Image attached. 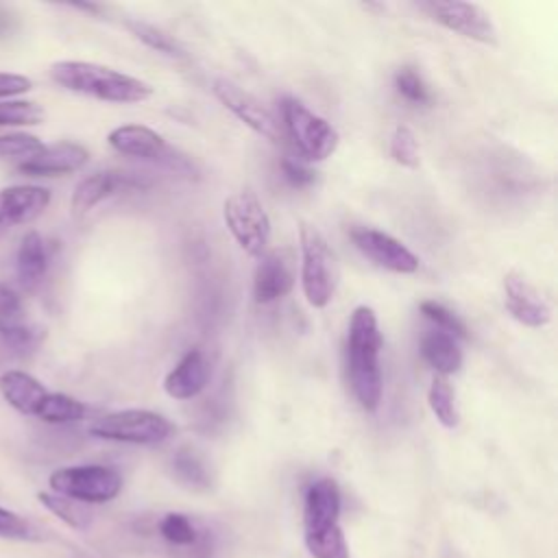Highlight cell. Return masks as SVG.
I'll list each match as a JSON object with an SVG mask.
<instances>
[{"label":"cell","instance_id":"obj_1","mask_svg":"<svg viewBox=\"0 0 558 558\" xmlns=\"http://www.w3.org/2000/svg\"><path fill=\"white\" fill-rule=\"evenodd\" d=\"M381 347L384 338L375 312L366 305L355 307L347 333V368L353 395L366 412H375L381 403Z\"/></svg>","mask_w":558,"mask_h":558},{"label":"cell","instance_id":"obj_2","mask_svg":"<svg viewBox=\"0 0 558 558\" xmlns=\"http://www.w3.org/2000/svg\"><path fill=\"white\" fill-rule=\"evenodd\" d=\"M50 78L68 92L102 102L133 105L153 96V87L146 81L92 61H54L50 65Z\"/></svg>","mask_w":558,"mask_h":558},{"label":"cell","instance_id":"obj_3","mask_svg":"<svg viewBox=\"0 0 558 558\" xmlns=\"http://www.w3.org/2000/svg\"><path fill=\"white\" fill-rule=\"evenodd\" d=\"M340 490L329 477L312 482L303 499V536L314 558H349L340 530Z\"/></svg>","mask_w":558,"mask_h":558},{"label":"cell","instance_id":"obj_4","mask_svg":"<svg viewBox=\"0 0 558 558\" xmlns=\"http://www.w3.org/2000/svg\"><path fill=\"white\" fill-rule=\"evenodd\" d=\"M301 288L312 307H327L338 288V262L325 235L314 227L301 225Z\"/></svg>","mask_w":558,"mask_h":558},{"label":"cell","instance_id":"obj_5","mask_svg":"<svg viewBox=\"0 0 558 558\" xmlns=\"http://www.w3.org/2000/svg\"><path fill=\"white\" fill-rule=\"evenodd\" d=\"M281 118L296 153L305 161H325L340 144V135L331 122L310 111L296 98L281 100Z\"/></svg>","mask_w":558,"mask_h":558},{"label":"cell","instance_id":"obj_6","mask_svg":"<svg viewBox=\"0 0 558 558\" xmlns=\"http://www.w3.org/2000/svg\"><path fill=\"white\" fill-rule=\"evenodd\" d=\"M174 425L150 410H118L102 414L89 423V434L102 440L131 442V445H157L172 436Z\"/></svg>","mask_w":558,"mask_h":558},{"label":"cell","instance_id":"obj_7","mask_svg":"<svg viewBox=\"0 0 558 558\" xmlns=\"http://www.w3.org/2000/svg\"><path fill=\"white\" fill-rule=\"evenodd\" d=\"M50 493L70 497L81 504H107L122 490V475L102 464L61 466L48 477Z\"/></svg>","mask_w":558,"mask_h":558},{"label":"cell","instance_id":"obj_8","mask_svg":"<svg viewBox=\"0 0 558 558\" xmlns=\"http://www.w3.org/2000/svg\"><path fill=\"white\" fill-rule=\"evenodd\" d=\"M222 218L238 242V246L251 255L262 257L270 242V218L262 205V201L251 190L235 192L222 203Z\"/></svg>","mask_w":558,"mask_h":558},{"label":"cell","instance_id":"obj_9","mask_svg":"<svg viewBox=\"0 0 558 558\" xmlns=\"http://www.w3.org/2000/svg\"><path fill=\"white\" fill-rule=\"evenodd\" d=\"M421 11H425L436 24L445 26L447 31H453L466 39L497 46V28L490 20V15L475 2H460V0H427L416 4Z\"/></svg>","mask_w":558,"mask_h":558},{"label":"cell","instance_id":"obj_10","mask_svg":"<svg viewBox=\"0 0 558 558\" xmlns=\"http://www.w3.org/2000/svg\"><path fill=\"white\" fill-rule=\"evenodd\" d=\"M157 534L170 547L172 558H214L216 554L211 530L187 514H163L157 521Z\"/></svg>","mask_w":558,"mask_h":558},{"label":"cell","instance_id":"obj_11","mask_svg":"<svg viewBox=\"0 0 558 558\" xmlns=\"http://www.w3.org/2000/svg\"><path fill=\"white\" fill-rule=\"evenodd\" d=\"M211 92L240 122H244L257 135H262L275 144L281 142V129H279L277 118L253 94H248L238 83H233L225 76H218L211 83Z\"/></svg>","mask_w":558,"mask_h":558},{"label":"cell","instance_id":"obj_12","mask_svg":"<svg viewBox=\"0 0 558 558\" xmlns=\"http://www.w3.org/2000/svg\"><path fill=\"white\" fill-rule=\"evenodd\" d=\"M351 242L366 259L384 270L397 275H412L418 270V257L390 233L373 227H355L351 229Z\"/></svg>","mask_w":558,"mask_h":558},{"label":"cell","instance_id":"obj_13","mask_svg":"<svg viewBox=\"0 0 558 558\" xmlns=\"http://www.w3.org/2000/svg\"><path fill=\"white\" fill-rule=\"evenodd\" d=\"M296 283V253L288 246L266 251L253 275L255 303H272L288 296Z\"/></svg>","mask_w":558,"mask_h":558},{"label":"cell","instance_id":"obj_14","mask_svg":"<svg viewBox=\"0 0 558 558\" xmlns=\"http://www.w3.org/2000/svg\"><path fill=\"white\" fill-rule=\"evenodd\" d=\"M504 307L525 327L538 329L551 320V305L547 299L517 272H508L504 277Z\"/></svg>","mask_w":558,"mask_h":558},{"label":"cell","instance_id":"obj_15","mask_svg":"<svg viewBox=\"0 0 558 558\" xmlns=\"http://www.w3.org/2000/svg\"><path fill=\"white\" fill-rule=\"evenodd\" d=\"M0 338L17 351L35 349L44 338V329L28 320L20 294L9 283H2V281H0Z\"/></svg>","mask_w":558,"mask_h":558},{"label":"cell","instance_id":"obj_16","mask_svg":"<svg viewBox=\"0 0 558 558\" xmlns=\"http://www.w3.org/2000/svg\"><path fill=\"white\" fill-rule=\"evenodd\" d=\"M50 205V192L41 185H11L0 190V238L17 225L39 218Z\"/></svg>","mask_w":558,"mask_h":558},{"label":"cell","instance_id":"obj_17","mask_svg":"<svg viewBox=\"0 0 558 558\" xmlns=\"http://www.w3.org/2000/svg\"><path fill=\"white\" fill-rule=\"evenodd\" d=\"M89 161V150L76 142L46 144L35 157L20 161L17 172L26 177H61L81 170Z\"/></svg>","mask_w":558,"mask_h":558},{"label":"cell","instance_id":"obj_18","mask_svg":"<svg viewBox=\"0 0 558 558\" xmlns=\"http://www.w3.org/2000/svg\"><path fill=\"white\" fill-rule=\"evenodd\" d=\"M142 183L137 179H133L126 172L120 170H100L94 172L89 177H85L72 192V216L74 218H83L87 216L96 205H100L105 198L129 190V187H140Z\"/></svg>","mask_w":558,"mask_h":558},{"label":"cell","instance_id":"obj_19","mask_svg":"<svg viewBox=\"0 0 558 558\" xmlns=\"http://www.w3.org/2000/svg\"><path fill=\"white\" fill-rule=\"evenodd\" d=\"M209 375H211V368H209L207 355L201 349H190L177 362V366L166 375L163 390L168 397L177 401L194 399L205 390Z\"/></svg>","mask_w":558,"mask_h":558},{"label":"cell","instance_id":"obj_20","mask_svg":"<svg viewBox=\"0 0 558 558\" xmlns=\"http://www.w3.org/2000/svg\"><path fill=\"white\" fill-rule=\"evenodd\" d=\"M107 142L116 153L137 159H166L170 153L166 140L144 124L116 126L113 131H109Z\"/></svg>","mask_w":558,"mask_h":558},{"label":"cell","instance_id":"obj_21","mask_svg":"<svg viewBox=\"0 0 558 558\" xmlns=\"http://www.w3.org/2000/svg\"><path fill=\"white\" fill-rule=\"evenodd\" d=\"M46 392H48V388L26 371L13 368V371H4L0 375V395L20 414L35 416Z\"/></svg>","mask_w":558,"mask_h":558},{"label":"cell","instance_id":"obj_22","mask_svg":"<svg viewBox=\"0 0 558 558\" xmlns=\"http://www.w3.org/2000/svg\"><path fill=\"white\" fill-rule=\"evenodd\" d=\"M48 272V248L37 231H28L15 255V275L26 292H35Z\"/></svg>","mask_w":558,"mask_h":558},{"label":"cell","instance_id":"obj_23","mask_svg":"<svg viewBox=\"0 0 558 558\" xmlns=\"http://www.w3.org/2000/svg\"><path fill=\"white\" fill-rule=\"evenodd\" d=\"M421 355L440 377H449V375L458 373L462 366V360H464L458 338H453L440 329L427 331L421 338Z\"/></svg>","mask_w":558,"mask_h":558},{"label":"cell","instance_id":"obj_24","mask_svg":"<svg viewBox=\"0 0 558 558\" xmlns=\"http://www.w3.org/2000/svg\"><path fill=\"white\" fill-rule=\"evenodd\" d=\"M87 414V405L70 395L63 392H46V397L41 399L35 416L44 423H52V425H63V423H76L81 418H85Z\"/></svg>","mask_w":558,"mask_h":558},{"label":"cell","instance_id":"obj_25","mask_svg":"<svg viewBox=\"0 0 558 558\" xmlns=\"http://www.w3.org/2000/svg\"><path fill=\"white\" fill-rule=\"evenodd\" d=\"M39 504L52 512L57 519H61L65 525H70L72 530H78V532H85L92 527V510L81 504V501H74L70 497H63V495H57V493H50V490H41L37 495Z\"/></svg>","mask_w":558,"mask_h":558},{"label":"cell","instance_id":"obj_26","mask_svg":"<svg viewBox=\"0 0 558 558\" xmlns=\"http://www.w3.org/2000/svg\"><path fill=\"white\" fill-rule=\"evenodd\" d=\"M427 403H429L432 414L436 416V421L442 427L453 429L458 425L460 414H458V405H456V392L447 377L434 375L429 392H427Z\"/></svg>","mask_w":558,"mask_h":558},{"label":"cell","instance_id":"obj_27","mask_svg":"<svg viewBox=\"0 0 558 558\" xmlns=\"http://www.w3.org/2000/svg\"><path fill=\"white\" fill-rule=\"evenodd\" d=\"M126 28L140 39L144 41L148 48L166 54V57H174V59H185V50L181 48V44L168 35L166 31L148 24V22H142V20H126Z\"/></svg>","mask_w":558,"mask_h":558},{"label":"cell","instance_id":"obj_28","mask_svg":"<svg viewBox=\"0 0 558 558\" xmlns=\"http://www.w3.org/2000/svg\"><path fill=\"white\" fill-rule=\"evenodd\" d=\"M174 477L190 488H207L211 477L203 458L192 449H179L172 458Z\"/></svg>","mask_w":558,"mask_h":558},{"label":"cell","instance_id":"obj_29","mask_svg":"<svg viewBox=\"0 0 558 558\" xmlns=\"http://www.w3.org/2000/svg\"><path fill=\"white\" fill-rule=\"evenodd\" d=\"M390 157L395 163L416 170L421 166V146L416 133L408 124L395 126L390 135Z\"/></svg>","mask_w":558,"mask_h":558},{"label":"cell","instance_id":"obj_30","mask_svg":"<svg viewBox=\"0 0 558 558\" xmlns=\"http://www.w3.org/2000/svg\"><path fill=\"white\" fill-rule=\"evenodd\" d=\"M46 118L44 109L33 100H0V126H33Z\"/></svg>","mask_w":558,"mask_h":558},{"label":"cell","instance_id":"obj_31","mask_svg":"<svg viewBox=\"0 0 558 558\" xmlns=\"http://www.w3.org/2000/svg\"><path fill=\"white\" fill-rule=\"evenodd\" d=\"M46 144L31 133L13 131V133H0V159H17L26 161L35 157Z\"/></svg>","mask_w":558,"mask_h":558},{"label":"cell","instance_id":"obj_32","mask_svg":"<svg viewBox=\"0 0 558 558\" xmlns=\"http://www.w3.org/2000/svg\"><path fill=\"white\" fill-rule=\"evenodd\" d=\"M421 314L432 320L436 325V329L453 336V338H466L469 331H466V325L462 323V318L458 314H453L449 307H445L442 303L438 301H423L418 305Z\"/></svg>","mask_w":558,"mask_h":558},{"label":"cell","instance_id":"obj_33","mask_svg":"<svg viewBox=\"0 0 558 558\" xmlns=\"http://www.w3.org/2000/svg\"><path fill=\"white\" fill-rule=\"evenodd\" d=\"M395 89L399 92V96H403L412 105H429L432 102V94L414 68L403 65L395 72Z\"/></svg>","mask_w":558,"mask_h":558},{"label":"cell","instance_id":"obj_34","mask_svg":"<svg viewBox=\"0 0 558 558\" xmlns=\"http://www.w3.org/2000/svg\"><path fill=\"white\" fill-rule=\"evenodd\" d=\"M0 538L35 543V541H41L44 536L28 519H24L22 514L0 506Z\"/></svg>","mask_w":558,"mask_h":558},{"label":"cell","instance_id":"obj_35","mask_svg":"<svg viewBox=\"0 0 558 558\" xmlns=\"http://www.w3.org/2000/svg\"><path fill=\"white\" fill-rule=\"evenodd\" d=\"M281 172H283V179L294 187H305L316 179V172L312 168H307L303 161H296L292 157L281 159Z\"/></svg>","mask_w":558,"mask_h":558},{"label":"cell","instance_id":"obj_36","mask_svg":"<svg viewBox=\"0 0 558 558\" xmlns=\"http://www.w3.org/2000/svg\"><path fill=\"white\" fill-rule=\"evenodd\" d=\"M33 87V81L24 74L0 72V100H9L13 96L26 94Z\"/></svg>","mask_w":558,"mask_h":558}]
</instances>
